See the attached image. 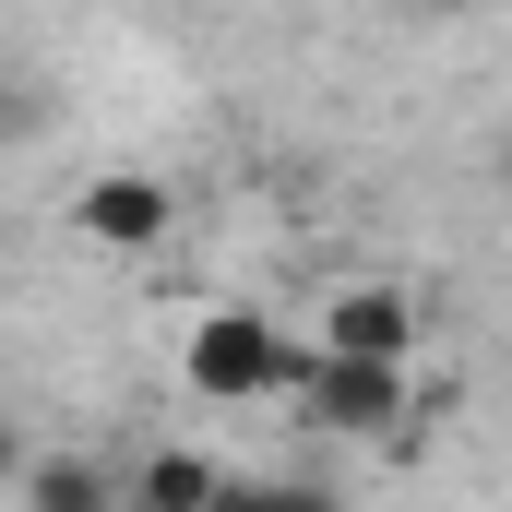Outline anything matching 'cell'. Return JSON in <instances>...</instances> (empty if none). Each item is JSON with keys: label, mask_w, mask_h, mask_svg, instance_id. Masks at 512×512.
I'll return each mask as SVG.
<instances>
[{"label": "cell", "mask_w": 512, "mask_h": 512, "mask_svg": "<svg viewBox=\"0 0 512 512\" xmlns=\"http://www.w3.org/2000/svg\"><path fill=\"white\" fill-rule=\"evenodd\" d=\"M417 417V370H382V358H298V429L310 441H393Z\"/></svg>", "instance_id": "obj_1"}, {"label": "cell", "mask_w": 512, "mask_h": 512, "mask_svg": "<svg viewBox=\"0 0 512 512\" xmlns=\"http://www.w3.org/2000/svg\"><path fill=\"white\" fill-rule=\"evenodd\" d=\"M191 393H215V405H251V393L298 382V346L262 322V310H215V322H191Z\"/></svg>", "instance_id": "obj_2"}, {"label": "cell", "mask_w": 512, "mask_h": 512, "mask_svg": "<svg viewBox=\"0 0 512 512\" xmlns=\"http://www.w3.org/2000/svg\"><path fill=\"white\" fill-rule=\"evenodd\" d=\"M310 346H322V358H382V370H417V286H334Z\"/></svg>", "instance_id": "obj_3"}, {"label": "cell", "mask_w": 512, "mask_h": 512, "mask_svg": "<svg viewBox=\"0 0 512 512\" xmlns=\"http://www.w3.org/2000/svg\"><path fill=\"white\" fill-rule=\"evenodd\" d=\"M72 227H84L96 251H167L179 191H167V179H143V167H108V179H84V191H72Z\"/></svg>", "instance_id": "obj_4"}, {"label": "cell", "mask_w": 512, "mask_h": 512, "mask_svg": "<svg viewBox=\"0 0 512 512\" xmlns=\"http://www.w3.org/2000/svg\"><path fill=\"white\" fill-rule=\"evenodd\" d=\"M215 489H227V465H215V453H191V441H155V453L120 477V512H215Z\"/></svg>", "instance_id": "obj_5"}, {"label": "cell", "mask_w": 512, "mask_h": 512, "mask_svg": "<svg viewBox=\"0 0 512 512\" xmlns=\"http://www.w3.org/2000/svg\"><path fill=\"white\" fill-rule=\"evenodd\" d=\"M24 512H120V477L96 453H36L24 465Z\"/></svg>", "instance_id": "obj_6"}, {"label": "cell", "mask_w": 512, "mask_h": 512, "mask_svg": "<svg viewBox=\"0 0 512 512\" xmlns=\"http://www.w3.org/2000/svg\"><path fill=\"white\" fill-rule=\"evenodd\" d=\"M274 512H346V501H334L322 477H274Z\"/></svg>", "instance_id": "obj_7"}, {"label": "cell", "mask_w": 512, "mask_h": 512, "mask_svg": "<svg viewBox=\"0 0 512 512\" xmlns=\"http://www.w3.org/2000/svg\"><path fill=\"white\" fill-rule=\"evenodd\" d=\"M215 512H274V477H227V489H215Z\"/></svg>", "instance_id": "obj_8"}, {"label": "cell", "mask_w": 512, "mask_h": 512, "mask_svg": "<svg viewBox=\"0 0 512 512\" xmlns=\"http://www.w3.org/2000/svg\"><path fill=\"white\" fill-rule=\"evenodd\" d=\"M24 465H36V441H24V429L0 417V489H24Z\"/></svg>", "instance_id": "obj_9"}, {"label": "cell", "mask_w": 512, "mask_h": 512, "mask_svg": "<svg viewBox=\"0 0 512 512\" xmlns=\"http://www.w3.org/2000/svg\"><path fill=\"white\" fill-rule=\"evenodd\" d=\"M501 179H512V131H501Z\"/></svg>", "instance_id": "obj_10"}]
</instances>
